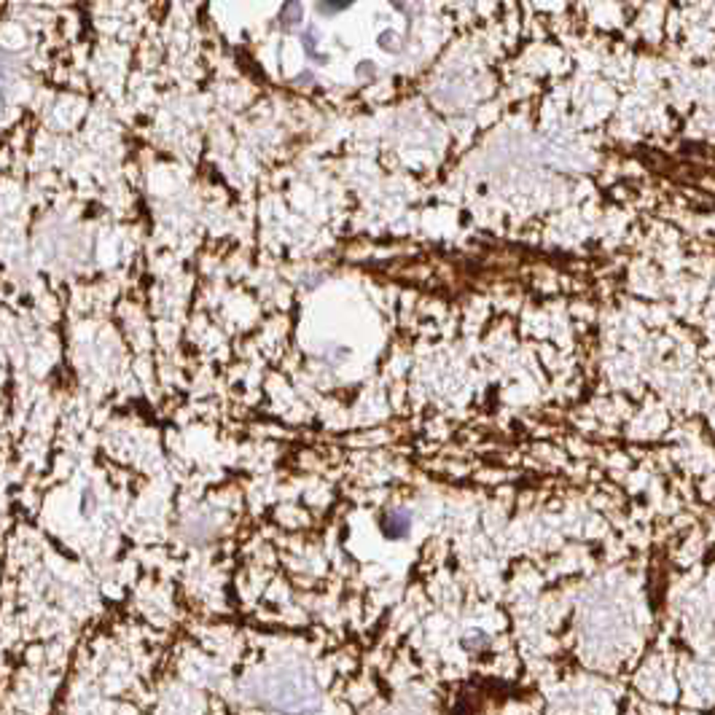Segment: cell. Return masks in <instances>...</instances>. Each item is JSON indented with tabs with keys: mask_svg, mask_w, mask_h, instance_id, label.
Here are the masks:
<instances>
[{
	"mask_svg": "<svg viewBox=\"0 0 715 715\" xmlns=\"http://www.w3.org/2000/svg\"><path fill=\"white\" fill-rule=\"evenodd\" d=\"M242 697L280 715H310L320 705V692L315 678L304 667L283 665L272 670H258L242 684Z\"/></svg>",
	"mask_w": 715,
	"mask_h": 715,
	"instance_id": "obj_1",
	"label": "cell"
},
{
	"mask_svg": "<svg viewBox=\"0 0 715 715\" xmlns=\"http://www.w3.org/2000/svg\"><path fill=\"white\" fill-rule=\"evenodd\" d=\"M16 75H19V59L11 51H3L0 48V97L13 89Z\"/></svg>",
	"mask_w": 715,
	"mask_h": 715,
	"instance_id": "obj_2",
	"label": "cell"
}]
</instances>
